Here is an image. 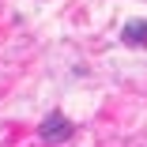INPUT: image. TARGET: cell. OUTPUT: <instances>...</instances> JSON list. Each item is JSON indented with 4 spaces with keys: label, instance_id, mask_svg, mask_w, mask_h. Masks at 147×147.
I'll return each mask as SVG.
<instances>
[{
    "label": "cell",
    "instance_id": "6da1fadb",
    "mask_svg": "<svg viewBox=\"0 0 147 147\" xmlns=\"http://www.w3.org/2000/svg\"><path fill=\"white\" fill-rule=\"evenodd\" d=\"M68 136H72V125L64 121L61 113L45 117V125H42V140H68Z\"/></svg>",
    "mask_w": 147,
    "mask_h": 147
},
{
    "label": "cell",
    "instance_id": "7a4b0ae2",
    "mask_svg": "<svg viewBox=\"0 0 147 147\" xmlns=\"http://www.w3.org/2000/svg\"><path fill=\"white\" fill-rule=\"evenodd\" d=\"M121 38H125L128 45H147V23H143V19H140V23H128Z\"/></svg>",
    "mask_w": 147,
    "mask_h": 147
}]
</instances>
